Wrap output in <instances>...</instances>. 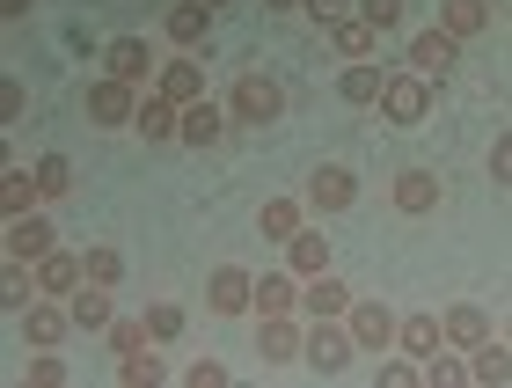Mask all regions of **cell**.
Here are the masks:
<instances>
[{
  "mask_svg": "<svg viewBox=\"0 0 512 388\" xmlns=\"http://www.w3.org/2000/svg\"><path fill=\"white\" fill-rule=\"evenodd\" d=\"M103 345L118 352V359H132V352H147V345H154V337H147V315H139V323H125V315H118V323L103 330Z\"/></svg>",
  "mask_w": 512,
  "mask_h": 388,
  "instance_id": "cell-36",
  "label": "cell"
},
{
  "mask_svg": "<svg viewBox=\"0 0 512 388\" xmlns=\"http://www.w3.org/2000/svg\"><path fill=\"white\" fill-rule=\"evenodd\" d=\"M505 337H512V323H505Z\"/></svg>",
  "mask_w": 512,
  "mask_h": 388,
  "instance_id": "cell-48",
  "label": "cell"
},
{
  "mask_svg": "<svg viewBox=\"0 0 512 388\" xmlns=\"http://www.w3.org/2000/svg\"><path fill=\"white\" fill-rule=\"evenodd\" d=\"M469 381H491V388L512 381V337H483V345L469 352Z\"/></svg>",
  "mask_w": 512,
  "mask_h": 388,
  "instance_id": "cell-26",
  "label": "cell"
},
{
  "mask_svg": "<svg viewBox=\"0 0 512 388\" xmlns=\"http://www.w3.org/2000/svg\"><path fill=\"white\" fill-rule=\"evenodd\" d=\"M88 118H96V132L132 125V118H139V88H132V81H118V74H103L96 88H88Z\"/></svg>",
  "mask_w": 512,
  "mask_h": 388,
  "instance_id": "cell-5",
  "label": "cell"
},
{
  "mask_svg": "<svg viewBox=\"0 0 512 388\" xmlns=\"http://www.w3.org/2000/svg\"><path fill=\"white\" fill-rule=\"evenodd\" d=\"M403 66H410V74H425L432 88H439V81H454V66H461V37H447L439 22H432V30H410Z\"/></svg>",
  "mask_w": 512,
  "mask_h": 388,
  "instance_id": "cell-3",
  "label": "cell"
},
{
  "mask_svg": "<svg viewBox=\"0 0 512 388\" xmlns=\"http://www.w3.org/2000/svg\"><path fill=\"white\" fill-rule=\"evenodd\" d=\"M22 103H30V96H22V81L8 74V81H0V118H8V125H15V118H22Z\"/></svg>",
  "mask_w": 512,
  "mask_h": 388,
  "instance_id": "cell-44",
  "label": "cell"
},
{
  "mask_svg": "<svg viewBox=\"0 0 512 388\" xmlns=\"http://www.w3.org/2000/svg\"><path fill=\"white\" fill-rule=\"evenodd\" d=\"M30 388H66V359H52V352H44L37 367H30Z\"/></svg>",
  "mask_w": 512,
  "mask_h": 388,
  "instance_id": "cell-43",
  "label": "cell"
},
{
  "mask_svg": "<svg viewBox=\"0 0 512 388\" xmlns=\"http://www.w3.org/2000/svg\"><path fill=\"white\" fill-rule=\"evenodd\" d=\"M344 323H352L359 352H388L395 345V308L388 301H352V308H344Z\"/></svg>",
  "mask_w": 512,
  "mask_h": 388,
  "instance_id": "cell-12",
  "label": "cell"
},
{
  "mask_svg": "<svg viewBox=\"0 0 512 388\" xmlns=\"http://www.w3.org/2000/svg\"><path fill=\"white\" fill-rule=\"evenodd\" d=\"M220 8H205V0H176V8H161V37L176 44V52H198L205 37H213Z\"/></svg>",
  "mask_w": 512,
  "mask_h": 388,
  "instance_id": "cell-6",
  "label": "cell"
},
{
  "mask_svg": "<svg viewBox=\"0 0 512 388\" xmlns=\"http://www.w3.org/2000/svg\"><path fill=\"white\" fill-rule=\"evenodd\" d=\"M81 257H88V286H118V279H125V257H118L110 242H88Z\"/></svg>",
  "mask_w": 512,
  "mask_h": 388,
  "instance_id": "cell-35",
  "label": "cell"
},
{
  "mask_svg": "<svg viewBox=\"0 0 512 388\" xmlns=\"http://www.w3.org/2000/svg\"><path fill=\"white\" fill-rule=\"evenodd\" d=\"M432 96H439V88L425 81V74H410V66H403V74H388V88H381V118L388 125H425V110H432Z\"/></svg>",
  "mask_w": 512,
  "mask_h": 388,
  "instance_id": "cell-4",
  "label": "cell"
},
{
  "mask_svg": "<svg viewBox=\"0 0 512 388\" xmlns=\"http://www.w3.org/2000/svg\"><path fill=\"white\" fill-rule=\"evenodd\" d=\"M183 388H227V367L220 359H198V367H183Z\"/></svg>",
  "mask_w": 512,
  "mask_h": 388,
  "instance_id": "cell-40",
  "label": "cell"
},
{
  "mask_svg": "<svg viewBox=\"0 0 512 388\" xmlns=\"http://www.w3.org/2000/svg\"><path fill=\"white\" fill-rule=\"evenodd\" d=\"M37 205H44V184H37V169H8V176H0V213H8V220L37 213Z\"/></svg>",
  "mask_w": 512,
  "mask_h": 388,
  "instance_id": "cell-27",
  "label": "cell"
},
{
  "mask_svg": "<svg viewBox=\"0 0 512 388\" xmlns=\"http://www.w3.org/2000/svg\"><path fill=\"white\" fill-rule=\"evenodd\" d=\"M161 96L183 103V110L205 103V66H198V59H169V66H161Z\"/></svg>",
  "mask_w": 512,
  "mask_h": 388,
  "instance_id": "cell-25",
  "label": "cell"
},
{
  "mask_svg": "<svg viewBox=\"0 0 512 388\" xmlns=\"http://www.w3.org/2000/svg\"><path fill=\"white\" fill-rule=\"evenodd\" d=\"M439 323H447V345H461V352H476L483 337H491V308H476V301H454L447 315H439Z\"/></svg>",
  "mask_w": 512,
  "mask_h": 388,
  "instance_id": "cell-21",
  "label": "cell"
},
{
  "mask_svg": "<svg viewBox=\"0 0 512 388\" xmlns=\"http://www.w3.org/2000/svg\"><path fill=\"white\" fill-rule=\"evenodd\" d=\"M300 345H308V330H300L293 315H256V352H264L271 367H286V359H300Z\"/></svg>",
  "mask_w": 512,
  "mask_h": 388,
  "instance_id": "cell-14",
  "label": "cell"
},
{
  "mask_svg": "<svg viewBox=\"0 0 512 388\" xmlns=\"http://www.w3.org/2000/svg\"><path fill=\"white\" fill-rule=\"evenodd\" d=\"M147 337H154V345L183 337V308H176V301H154V308H147Z\"/></svg>",
  "mask_w": 512,
  "mask_h": 388,
  "instance_id": "cell-37",
  "label": "cell"
},
{
  "mask_svg": "<svg viewBox=\"0 0 512 388\" xmlns=\"http://www.w3.org/2000/svg\"><path fill=\"white\" fill-rule=\"evenodd\" d=\"M227 118H235V125H278V118H286V88H278V74H264V66L235 74V88H227Z\"/></svg>",
  "mask_w": 512,
  "mask_h": 388,
  "instance_id": "cell-1",
  "label": "cell"
},
{
  "mask_svg": "<svg viewBox=\"0 0 512 388\" xmlns=\"http://www.w3.org/2000/svg\"><path fill=\"white\" fill-rule=\"evenodd\" d=\"M132 132L139 140H183V103H169L161 88H139V118H132Z\"/></svg>",
  "mask_w": 512,
  "mask_h": 388,
  "instance_id": "cell-9",
  "label": "cell"
},
{
  "mask_svg": "<svg viewBox=\"0 0 512 388\" xmlns=\"http://www.w3.org/2000/svg\"><path fill=\"white\" fill-rule=\"evenodd\" d=\"M359 15L374 22L381 37H395V30H403V0H359Z\"/></svg>",
  "mask_w": 512,
  "mask_h": 388,
  "instance_id": "cell-38",
  "label": "cell"
},
{
  "mask_svg": "<svg viewBox=\"0 0 512 388\" xmlns=\"http://www.w3.org/2000/svg\"><path fill=\"white\" fill-rule=\"evenodd\" d=\"M205 8H227V0H205Z\"/></svg>",
  "mask_w": 512,
  "mask_h": 388,
  "instance_id": "cell-47",
  "label": "cell"
},
{
  "mask_svg": "<svg viewBox=\"0 0 512 388\" xmlns=\"http://www.w3.org/2000/svg\"><path fill=\"white\" fill-rule=\"evenodd\" d=\"M491 184L512 191V132H498V140H491Z\"/></svg>",
  "mask_w": 512,
  "mask_h": 388,
  "instance_id": "cell-42",
  "label": "cell"
},
{
  "mask_svg": "<svg viewBox=\"0 0 512 388\" xmlns=\"http://www.w3.org/2000/svg\"><path fill=\"white\" fill-rule=\"evenodd\" d=\"M417 381H425V367H410V352L381 367V388H417Z\"/></svg>",
  "mask_w": 512,
  "mask_h": 388,
  "instance_id": "cell-41",
  "label": "cell"
},
{
  "mask_svg": "<svg viewBox=\"0 0 512 388\" xmlns=\"http://www.w3.org/2000/svg\"><path fill=\"white\" fill-rule=\"evenodd\" d=\"M66 330H74V308H59L52 293H44V301H30V308H22V337H30L37 352H52V345H59Z\"/></svg>",
  "mask_w": 512,
  "mask_h": 388,
  "instance_id": "cell-15",
  "label": "cell"
},
{
  "mask_svg": "<svg viewBox=\"0 0 512 388\" xmlns=\"http://www.w3.org/2000/svg\"><path fill=\"white\" fill-rule=\"evenodd\" d=\"M300 15H315L322 30H337L344 15H359V0H300Z\"/></svg>",
  "mask_w": 512,
  "mask_h": 388,
  "instance_id": "cell-39",
  "label": "cell"
},
{
  "mask_svg": "<svg viewBox=\"0 0 512 388\" xmlns=\"http://www.w3.org/2000/svg\"><path fill=\"white\" fill-rule=\"evenodd\" d=\"M483 22H491V0H439V30H447V37L469 44Z\"/></svg>",
  "mask_w": 512,
  "mask_h": 388,
  "instance_id": "cell-29",
  "label": "cell"
},
{
  "mask_svg": "<svg viewBox=\"0 0 512 388\" xmlns=\"http://www.w3.org/2000/svg\"><path fill=\"white\" fill-rule=\"evenodd\" d=\"M300 227H308V198H271L264 213H256V235L278 242V249H286V242L300 235Z\"/></svg>",
  "mask_w": 512,
  "mask_h": 388,
  "instance_id": "cell-16",
  "label": "cell"
},
{
  "mask_svg": "<svg viewBox=\"0 0 512 388\" xmlns=\"http://www.w3.org/2000/svg\"><path fill=\"white\" fill-rule=\"evenodd\" d=\"M30 169H37V184H44V205L74 191V154H44V162H30Z\"/></svg>",
  "mask_w": 512,
  "mask_h": 388,
  "instance_id": "cell-33",
  "label": "cell"
},
{
  "mask_svg": "<svg viewBox=\"0 0 512 388\" xmlns=\"http://www.w3.org/2000/svg\"><path fill=\"white\" fill-rule=\"evenodd\" d=\"M352 205H359V176L344 162H322L308 176V213H352Z\"/></svg>",
  "mask_w": 512,
  "mask_h": 388,
  "instance_id": "cell-7",
  "label": "cell"
},
{
  "mask_svg": "<svg viewBox=\"0 0 512 388\" xmlns=\"http://www.w3.org/2000/svg\"><path fill=\"white\" fill-rule=\"evenodd\" d=\"M66 308H74V330H96V337L118 323V301H110V286H81Z\"/></svg>",
  "mask_w": 512,
  "mask_h": 388,
  "instance_id": "cell-28",
  "label": "cell"
},
{
  "mask_svg": "<svg viewBox=\"0 0 512 388\" xmlns=\"http://www.w3.org/2000/svg\"><path fill=\"white\" fill-rule=\"evenodd\" d=\"M0 249H8V257H22V264H37V257H52V249H59V227L44 220V205H37V213L8 220V242H0Z\"/></svg>",
  "mask_w": 512,
  "mask_h": 388,
  "instance_id": "cell-10",
  "label": "cell"
},
{
  "mask_svg": "<svg viewBox=\"0 0 512 388\" xmlns=\"http://www.w3.org/2000/svg\"><path fill=\"white\" fill-rule=\"evenodd\" d=\"M293 308H300V279L293 271H264L249 293V315H293Z\"/></svg>",
  "mask_w": 512,
  "mask_h": 388,
  "instance_id": "cell-19",
  "label": "cell"
},
{
  "mask_svg": "<svg viewBox=\"0 0 512 388\" xmlns=\"http://www.w3.org/2000/svg\"><path fill=\"white\" fill-rule=\"evenodd\" d=\"M0 293H8V308H30L37 301V264H22V257H8V271H0Z\"/></svg>",
  "mask_w": 512,
  "mask_h": 388,
  "instance_id": "cell-32",
  "label": "cell"
},
{
  "mask_svg": "<svg viewBox=\"0 0 512 388\" xmlns=\"http://www.w3.org/2000/svg\"><path fill=\"white\" fill-rule=\"evenodd\" d=\"M37 286L52 293V301H74L88 286V257L81 249H52V257H37Z\"/></svg>",
  "mask_w": 512,
  "mask_h": 388,
  "instance_id": "cell-11",
  "label": "cell"
},
{
  "mask_svg": "<svg viewBox=\"0 0 512 388\" xmlns=\"http://www.w3.org/2000/svg\"><path fill=\"white\" fill-rule=\"evenodd\" d=\"M359 301V293L352 286H344L337 279V271H315V279L308 286H300V308H308V315H344V308H352Z\"/></svg>",
  "mask_w": 512,
  "mask_h": 388,
  "instance_id": "cell-22",
  "label": "cell"
},
{
  "mask_svg": "<svg viewBox=\"0 0 512 388\" xmlns=\"http://www.w3.org/2000/svg\"><path fill=\"white\" fill-rule=\"evenodd\" d=\"M286 271H293L300 286H308L315 271H330V235H322V227H300V235L286 242Z\"/></svg>",
  "mask_w": 512,
  "mask_h": 388,
  "instance_id": "cell-17",
  "label": "cell"
},
{
  "mask_svg": "<svg viewBox=\"0 0 512 388\" xmlns=\"http://www.w3.org/2000/svg\"><path fill=\"white\" fill-rule=\"evenodd\" d=\"M264 8H300V0H264Z\"/></svg>",
  "mask_w": 512,
  "mask_h": 388,
  "instance_id": "cell-46",
  "label": "cell"
},
{
  "mask_svg": "<svg viewBox=\"0 0 512 388\" xmlns=\"http://www.w3.org/2000/svg\"><path fill=\"white\" fill-rule=\"evenodd\" d=\"M227 125H235V118H227V110L205 96V103L183 110V147H220V132H227Z\"/></svg>",
  "mask_w": 512,
  "mask_h": 388,
  "instance_id": "cell-23",
  "label": "cell"
},
{
  "mask_svg": "<svg viewBox=\"0 0 512 388\" xmlns=\"http://www.w3.org/2000/svg\"><path fill=\"white\" fill-rule=\"evenodd\" d=\"M330 44H337L344 59H374V44H381V30H374V22H366V15H344L337 30H330Z\"/></svg>",
  "mask_w": 512,
  "mask_h": 388,
  "instance_id": "cell-30",
  "label": "cell"
},
{
  "mask_svg": "<svg viewBox=\"0 0 512 388\" xmlns=\"http://www.w3.org/2000/svg\"><path fill=\"white\" fill-rule=\"evenodd\" d=\"M300 359H308L315 374H344V367L359 359L352 323H337V315H315V323H308V345H300Z\"/></svg>",
  "mask_w": 512,
  "mask_h": 388,
  "instance_id": "cell-2",
  "label": "cell"
},
{
  "mask_svg": "<svg viewBox=\"0 0 512 388\" xmlns=\"http://www.w3.org/2000/svg\"><path fill=\"white\" fill-rule=\"evenodd\" d=\"M118 381H125V388H161V381H169V367H161V359H154V345H147V352L118 359Z\"/></svg>",
  "mask_w": 512,
  "mask_h": 388,
  "instance_id": "cell-34",
  "label": "cell"
},
{
  "mask_svg": "<svg viewBox=\"0 0 512 388\" xmlns=\"http://www.w3.org/2000/svg\"><path fill=\"white\" fill-rule=\"evenodd\" d=\"M425 381H432V388H469V352H461V345H439L432 367H425Z\"/></svg>",
  "mask_w": 512,
  "mask_h": 388,
  "instance_id": "cell-31",
  "label": "cell"
},
{
  "mask_svg": "<svg viewBox=\"0 0 512 388\" xmlns=\"http://www.w3.org/2000/svg\"><path fill=\"white\" fill-rule=\"evenodd\" d=\"M103 74L147 88V81L161 74V66H154V44H147V37H110V44H103Z\"/></svg>",
  "mask_w": 512,
  "mask_h": 388,
  "instance_id": "cell-8",
  "label": "cell"
},
{
  "mask_svg": "<svg viewBox=\"0 0 512 388\" xmlns=\"http://www.w3.org/2000/svg\"><path fill=\"white\" fill-rule=\"evenodd\" d=\"M381 88H388V66H374V59H352L337 74V96L352 103V110H366V103H381Z\"/></svg>",
  "mask_w": 512,
  "mask_h": 388,
  "instance_id": "cell-18",
  "label": "cell"
},
{
  "mask_svg": "<svg viewBox=\"0 0 512 388\" xmlns=\"http://www.w3.org/2000/svg\"><path fill=\"white\" fill-rule=\"evenodd\" d=\"M395 345H403L410 359H432L439 345H447V323H439V315H403V323H395Z\"/></svg>",
  "mask_w": 512,
  "mask_h": 388,
  "instance_id": "cell-24",
  "label": "cell"
},
{
  "mask_svg": "<svg viewBox=\"0 0 512 388\" xmlns=\"http://www.w3.org/2000/svg\"><path fill=\"white\" fill-rule=\"evenodd\" d=\"M37 8V0H0V15H30Z\"/></svg>",
  "mask_w": 512,
  "mask_h": 388,
  "instance_id": "cell-45",
  "label": "cell"
},
{
  "mask_svg": "<svg viewBox=\"0 0 512 388\" xmlns=\"http://www.w3.org/2000/svg\"><path fill=\"white\" fill-rule=\"evenodd\" d=\"M205 293H213V308H220V315H249L256 271H242V264H220V271H213V286H205Z\"/></svg>",
  "mask_w": 512,
  "mask_h": 388,
  "instance_id": "cell-20",
  "label": "cell"
},
{
  "mask_svg": "<svg viewBox=\"0 0 512 388\" xmlns=\"http://www.w3.org/2000/svg\"><path fill=\"white\" fill-rule=\"evenodd\" d=\"M388 198H395V213H403V220H425V213H439V176L432 169H403L388 184Z\"/></svg>",
  "mask_w": 512,
  "mask_h": 388,
  "instance_id": "cell-13",
  "label": "cell"
}]
</instances>
